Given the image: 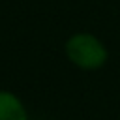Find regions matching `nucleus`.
Instances as JSON below:
<instances>
[{"mask_svg": "<svg viewBox=\"0 0 120 120\" xmlns=\"http://www.w3.org/2000/svg\"><path fill=\"white\" fill-rule=\"evenodd\" d=\"M66 58L82 71L101 69L109 60L107 45L92 32H75L64 43Z\"/></svg>", "mask_w": 120, "mask_h": 120, "instance_id": "nucleus-1", "label": "nucleus"}, {"mask_svg": "<svg viewBox=\"0 0 120 120\" xmlns=\"http://www.w3.org/2000/svg\"><path fill=\"white\" fill-rule=\"evenodd\" d=\"M0 120H28L22 99L9 90H0Z\"/></svg>", "mask_w": 120, "mask_h": 120, "instance_id": "nucleus-2", "label": "nucleus"}]
</instances>
